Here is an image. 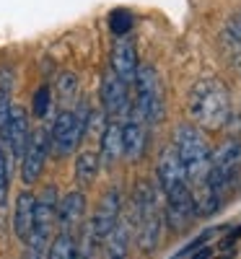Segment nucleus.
Here are the masks:
<instances>
[{
	"instance_id": "aec40b11",
	"label": "nucleus",
	"mask_w": 241,
	"mask_h": 259,
	"mask_svg": "<svg viewBox=\"0 0 241 259\" xmlns=\"http://www.w3.org/2000/svg\"><path fill=\"white\" fill-rule=\"evenodd\" d=\"M47 259H86L78 249V241H75V236L70 233H57L52 244L47 246Z\"/></svg>"
},
{
	"instance_id": "6e6552de",
	"label": "nucleus",
	"mask_w": 241,
	"mask_h": 259,
	"mask_svg": "<svg viewBox=\"0 0 241 259\" xmlns=\"http://www.w3.org/2000/svg\"><path fill=\"white\" fill-rule=\"evenodd\" d=\"M47 150H50V133L36 130V133L29 135L24 156H21V179H24V184L39 182L42 168H45V161H47Z\"/></svg>"
},
{
	"instance_id": "7ed1b4c3",
	"label": "nucleus",
	"mask_w": 241,
	"mask_h": 259,
	"mask_svg": "<svg viewBox=\"0 0 241 259\" xmlns=\"http://www.w3.org/2000/svg\"><path fill=\"white\" fill-rule=\"evenodd\" d=\"M174 148L179 153V161L187 171V179L197 187L205 182L208 166H210V148L203 138V133L194 124H179L174 135Z\"/></svg>"
},
{
	"instance_id": "c85d7f7f",
	"label": "nucleus",
	"mask_w": 241,
	"mask_h": 259,
	"mask_svg": "<svg viewBox=\"0 0 241 259\" xmlns=\"http://www.w3.org/2000/svg\"><path fill=\"white\" fill-rule=\"evenodd\" d=\"M210 254H213V249H203V251H197V254H194L192 259H208Z\"/></svg>"
},
{
	"instance_id": "39448f33",
	"label": "nucleus",
	"mask_w": 241,
	"mask_h": 259,
	"mask_svg": "<svg viewBox=\"0 0 241 259\" xmlns=\"http://www.w3.org/2000/svg\"><path fill=\"white\" fill-rule=\"evenodd\" d=\"M135 85H138V99L133 106V114L140 117L143 122L156 124L164 117V94H161V83L158 75L150 65H138V75H135Z\"/></svg>"
},
{
	"instance_id": "4be33fe9",
	"label": "nucleus",
	"mask_w": 241,
	"mask_h": 259,
	"mask_svg": "<svg viewBox=\"0 0 241 259\" xmlns=\"http://www.w3.org/2000/svg\"><path fill=\"white\" fill-rule=\"evenodd\" d=\"M11 85H0V140L8 138V122H11Z\"/></svg>"
},
{
	"instance_id": "f03ea898",
	"label": "nucleus",
	"mask_w": 241,
	"mask_h": 259,
	"mask_svg": "<svg viewBox=\"0 0 241 259\" xmlns=\"http://www.w3.org/2000/svg\"><path fill=\"white\" fill-rule=\"evenodd\" d=\"M135 226H138V246L140 251H153L161 241L164 231V212L158 205V194L148 182H140L135 189Z\"/></svg>"
},
{
	"instance_id": "0eeeda50",
	"label": "nucleus",
	"mask_w": 241,
	"mask_h": 259,
	"mask_svg": "<svg viewBox=\"0 0 241 259\" xmlns=\"http://www.w3.org/2000/svg\"><path fill=\"white\" fill-rule=\"evenodd\" d=\"M119 210H122V194H119L117 187H112V189H109L104 197H101V202H99V207H96V212H94L91 223H86V233L91 236V241H94L96 246L104 244V239H106V236L112 233V228L117 226Z\"/></svg>"
},
{
	"instance_id": "a211bd4d",
	"label": "nucleus",
	"mask_w": 241,
	"mask_h": 259,
	"mask_svg": "<svg viewBox=\"0 0 241 259\" xmlns=\"http://www.w3.org/2000/svg\"><path fill=\"white\" fill-rule=\"evenodd\" d=\"M127 249H130V223L117 221L112 233L104 239V256L106 259H127Z\"/></svg>"
},
{
	"instance_id": "5701e85b",
	"label": "nucleus",
	"mask_w": 241,
	"mask_h": 259,
	"mask_svg": "<svg viewBox=\"0 0 241 259\" xmlns=\"http://www.w3.org/2000/svg\"><path fill=\"white\" fill-rule=\"evenodd\" d=\"M109 29H112L114 36H125L130 34V29H133V13L130 11H114L112 16H109Z\"/></svg>"
},
{
	"instance_id": "1a4fd4ad",
	"label": "nucleus",
	"mask_w": 241,
	"mask_h": 259,
	"mask_svg": "<svg viewBox=\"0 0 241 259\" xmlns=\"http://www.w3.org/2000/svg\"><path fill=\"white\" fill-rule=\"evenodd\" d=\"M194 218V197H192V187H179L166 194V210H164V223L179 233L184 231Z\"/></svg>"
},
{
	"instance_id": "9b49d317",
	"label": "nucleus",
	"mask_w": 241,
	"mask_h": 259,
	"mask_svg": "<svg viewBox=\"0 0 241 259\" xmlns=\"http://www.w3.org/2000/svg\"><path fill=\"white\" fill-rule=\"evenodd\" d=\"M112 73L125 80L127 85L135 83V75H138V52H135V45L127 34L125 36H117L114 45H112Z\"/></svg>"
},
{
	"instance_id": "4468645a",
	"label": "nucleus",
	"mask_w": 241,
	"mask_h": 259,
	"mask_svg": "<svg viewBox=\"0 0 241 259\" xmlns=\"http://www.w3.org/2000/svg\"><path fill=\"white\" fill-rule=\"evenodd\" d=\"M34 210H36V197L31 192H21L13 210V233L18 241H29L31 228H34Z\"/></svg>"
},
{
	"instance_id": "f8f14e48",
	"label": "nucleus",
	"mask_w": 241,
	"mask_h": 259,
	"mask_svg": "<svg viewBox=\"0 0 241 259\" xmlns=\"http://www.w3.org/2000/svg\"><path fill=\"white\" fill-rule=\"evenodd\" d=\"M86 218V194L83 192H68L65 197L57 202V226L62 233L75 236L83 226Z\"/></svg>"
},
{
	"instance_id": "a878e982",
	"label": "nucleus",
	"mask_w": 241,
	"mask_h": 259,
	"mask_svg": "<svg viewBox=\"0 0 241 259\" xmlns=\"http://www.w3.org/2000/svg\"><path fill=\"white\" fill-rule=\"evenodd\" d=\"M57 89H60V96H62L65 101H70V99H73V94H75V89H78L75 75H73V73H62V75H60V80H57Z\"/></svg>"
},
{
	"instance_id": "bb28decb",
	"label": "nucleus",
	"mask_w": 241,
	"mask_h": 259,
	"mask_svg": "<svg viewBox=\"0 0 241 259\" xmlns=\"http://www.w3.org/2000/svg\"><path fill=\"white\" fill-rule=\"evenodd\" d=\"M228 36L241 45V13L231 16V21H228Z\"/></svg>"
},
{
	"instance_id": "20e7f679",
	"label": "nucleus",
	"mask_w": 241,
	"mask_h": 259,
	"mask_svg": "<svg viewBox=\"0 0 241 259\" xmlns=\"http://www.w3.org/2000/svg\"><path fill=\"white\" fill-rule=\"evenodd\" d=\"M238 174H241V143L238 140H226L215 153H210V166H208V174H205V184L226 200V194L236 184Z\"/></svg>"
},
{
	"instance_id": "6ab92c4d",
	"label": "nucleus",
	"mask_w": 241,
	"mask_h": 259,
	"mask_svg": "<svg viewBox=\"0 0 241 259\" xmlns=\"http://www.w3.org/2000/svg\"><path fill=\"white\" fill-rule=\"evenodd\" d=\"M192 197H194V218H210L213 212H218L223 207V197L218 192H213L205 182L197 184Z\"/></svg>"
},
{
	"instance_id": "393cba45",
	"label": "nucleus",
	"mask_w": 241,
	"mask_h": 259,
	"mask_svg": "<svg viewBox=\"0 0 241 259\" xmlns=\"http://www.w3.org/2000/svg\"><path fill=\"white\" fill-rule=\"evenodd\" d=\"M50 85H39L36 89V94H34V114L42 119L47 114V109H50Z\"/></svg>"
},
{
	"instance_id": "dca6fc26",
	"label": "nucleus",
	"mask_w": 241,
	"mask_h": 259,
	"mask_svg": "<svg viewBox=\"0 0 241 259\" xmlns=\"http://www.w3.org/2000/svg\"><path fill=\"white\" fill-rule=\"evenodd\" d=\"M145 150V122L135 114H130V122L122 127V156L138 161Z\"/></svg>"
},
{
	"instance_id": "b1692460",
	"label": "nucleus",
	"mask_w": 241,
	"mask_h": 259,
	"mask_svg": "<svg viewBox=\"0 0 241 259\" xmlns=\"http://www.w3.org/2000/svg\"><path fill=\"white\" fill-rule=\"evenodd\" d=\"M8 192H11V163L6 150L0 148V207L8 205Z\"/></svg>"
},
{
	"instance_id": "423d86ee",
	"label": "nucleus",
	"mask_w": 241,
	"mask_h": 259,
	"mask_svg": "<svg viewBox=\"0 0 241 259\" xmlns=\"http://www.w3.org/2000/svg\"><path fill=\"white\" fill-rule=\"evenodd\" d=\"M86 114L78 112H60L52 130H50V145L55 150V156H70L75 145L81 143L83 133H86Z\"/></svg>"
},
{
	"instance_id": "cd10ccee",
	"label": "nucleus",
	"mask_w": 241,
	"mask_h": 259,
	"mask_svg": "<svg viewBox=\"0 0 241 259\" xmlns=\"http://www.w3.org/2000/svg\"><path fill=\"white\" fill-rule=\"evenodd\" d=\"M210 239H213V231H208V233H203V236H197V239H194V241H192V244H189V246H187V249L179 254V256H184V254H192L194 249L205 246V241H210Z\"/></svg>"
},
{
	"instance_id": "f3484780",
	"label": "nucleus",
	"mask_w": 241,
	"mask_h": 259,
	"mask_svg": "<svg viewBox=\"0 0 241 259\" xmlns=\"http://www.w3.org/2000/svg\"><path fill=\"white\" fill-rule=\"evenodd\" d=\"M101 163L104 166H114L122 158V124L112 119L101 133Z\"/></svg>"
},
{
	"instance_id": "412c9836",
	"label": "nucleus",
	"mask_w": 241,
	"mask_h": 259,
	"mask_svg": "<svg viewBox=\"0 0 241 259\" xmlns=\"http://www.w3.org/2000/svg\"><path fill=\"white\" fill-rule=\"evenodd\" d=\"M99 166H101V158L91 150H83V153L75 158V182L78 184H94L96 174H99Z\"/></svg>"
},
{
	"instance_id": "ddd939ff",
	"label": "nucleus",
	"mask_w": 241,
	"mask_h": 259,
	"mask_svg": "<svg viewBox=\"0 0 241 259\" xmlns=\"http://www.w3.org/2000/svg\"><path fill=\"white\" fill-rule=\"evenodd\" d=\"M101 104H104V112L117 119L122 114L130 112V94H127V83L119 80L114 73H106L101 80Z\"/></svg>"
},
{
	"instance_id": "f257e3e1",
	"label": "nucleus",
	"mask_w": 241,
	"mask_h": 259,
	"mask_svg": "<svg viewBox=\"0 0 241 259\" xmlns=\"http://www.w3.org/2000/svg\"><path fill=\"white\" fill-rule=\"evenodd\" d=\"M231 112V99L226 85L218 78H203L192 85L189 94V114L205 130H221Z\"/></svg>"
},
{
	"instance_id": "2eb2a0df",
	"label": "nucleus",
	"mask_w": 241,
	"mask_h": 259,
	"mask_svg": "<svg viewBox=\"0 0 241 259\" xmlns=\"http://www.w3.org/2000/svg\"><path fill=\"white\" fill-rule=\"evenodd\" d=\"M29 117H26V109H21V106H13L11 109V122H8V138H6V145L11 148V153L16 158L24 156V148L29 143Z\"/></svg>"
},
{
	"instance_id": "9d476101",
	"label": "nucleus",
	"mask_w": 241,
	"mask_h": 259,
	"mask_svg": "<svg viewBox=\"0 0 241 259\" xmlns=\"http://www.w3.org/2000/svg\"><path fill=\"white\" fill-rule=\"evenodd\" d=\"M156 177H158V187L164 194L174 192V189H179V187H187L189 179H187V171L179 161V153H177V148L169 145L161 150V156H158V166H156Z\"/></svg>"
}]
</instances>
